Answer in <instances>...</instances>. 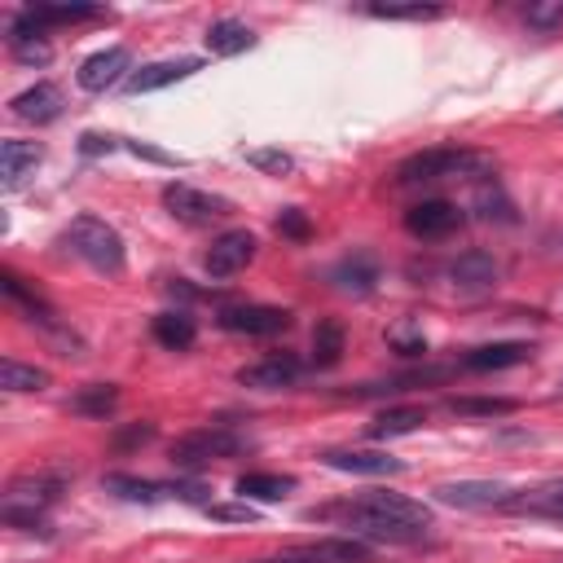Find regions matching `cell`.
Returning a JSON list of instances; mask_svg holds the SVG:
<instances>
[{
    "mask_svg": "<svg viewBox=\"0 0 563 563\" xmlns=\"http://www.w3.org/2000/svg\"><path fill=\"white\" fill-rule=\"evenodd\" d=\"M457 224H462V211L449 198H422L405 211V229L413 238H449Z\"/></svg>",
    "mask_w": 563,
    "mask_h": 563,
    "instance_id": "cell-10",
    "label": "cell"
},
{
    "mask_svg": "<svg viewBox=\"0 0 563 563\" xmlns=\"http://www.w3.org/2000/svg\"><path fill=\"white\" fill-rule=\"evenodd\" d=\"M242 449H246V440L233 435L229 427H198V431L172 440L167 457H172L176 466H202V462H216V457H233V453H242Z\"/></svg>",
    "mask_w": 563,
    "mask_h": 563,
    "instance_id": "cell-4",
    "label": "cell"
},
{
    "mask_svg": "<svg viewBox=\"0 0 563 563\" xmlns=\"http://www.w3.org/2000/svg\"><path fill=\"white\" fill-rule=\"evenodd\" d=\"M321 462L334 471H347V475H396L400 471V457H391L383 449H330Z\"/></svg>",
    "mask_w": 563,
    "mask_h": 563,
    "instance_id": "cell-15",
    "label": "cell"
},
{
    "mask_svg": "<svg viewBox=\"0 0 563 563\" xmlns=\"http://www.w3.org/2000/svg\"><path fill=\"white\" fill-rule=\"evenodd\" d=\"M220 325L233 330V334H282L290 325V312L286 308H273V303H233V308H220Z\"/></svg>",
    "mask_w": 563,
    "mask_h": 563,
    "instance_id": "cell-7",
    "label": "cell"
},
{
    "mask_svg": "<svg viewBox=\"0 0 563 563\" xmlns=\"http://www.w3.org/2000/svg\"><path fill=\"white\" fill-rule=\"evenodd\" d=\"M475 167H488L484 154H471V150H453V145H435V150H422V154H409L400 167H396V185H418V180H444V176H466Z\"/></svg>",
    "mask_w": 563,
    "mask_h": 563,
    "instance_id": "cell-3",
    "label": "cell"
},
{
    "mask_svg": "<svg viewBox=\"0 0 563 563\" xmlns=\"http://www.w3.org/2000/svg\"><path fill=\"white\" fill-rule=\"evenodd\" d=\"M268 563H277V559H268Z\"/></svg>",
    "mask_w": 563,
    "mask_h": 563,
    "instance_id": "cell-43",
    "label": "cell"
},
{
    "mask_svg": "<svg viewBox=\"0 0 563 563\" xmlns=\"http://www.w3.org/2000/svg\"><path fill=\"white\" fill-rule=\"evenodd\" d=\"M339 356H343V325L334 317H325L312 330V361L325 369V365H339Z\"/></svg>",
    "mask_w": 563,
    "mask_h": 563,
    "instance_id": "cell-29",
    "label": "cell"
},
{
    "mask_svg": "<svg viewBox=\"0 0 563 563\" xmlns=\"http://www.w3.org/2000/svg\"><path fill=\"white\" fill-rule=\"evenodd\" d=\"M255 260V233H246V229H229V233H220L216 242H211V251H207V273L211 277H233L238 268H246Z\"/></svg>",
    "mask_w": 563,
    "mask_h": 563,
    "instance_id": "cell-11",
    "label": "cell"
},
{
    "mask_svg": "<svg viewBox=\"0 0 563 563\" xmlns=\"http://www.w3.org/2000/svg\"><path fill=\"white\" fill-rule=\"evenodd\" d=\"M290 488H295V475H273V471L238 475V493L251 497V501H282Z\"/></svg>",
    "mask_w": 563,
    "mask_h": 563,
    "instance_id": "cell-24",
    "label": "cell"
},
{
    "mask_svg": "<svg viewBox=\"0 0 563 563\" xmlns=\"http://www.w3.org/2000/svg\"><path fill=\"white\" fill-rule=\"evenodd\" d=\"M66 242H70V251H75L84 264H92L97 273H106V277H119V273H123V238H119L106 220H97V216H75L70 229H66Z\"/></svg>",
    "mask_w": 563,
    "mask_h": 563,
    "instance_id": "cell-2",
    "label": "cell"
},
{
    "mask_svg": "<svg viewBox=\"0 0 563 563\" xmlns=\"http://www.w3.org/2000/svg\"><path fill=\"white\" fill-rule=\"evenodd\" d=\"M277 233H282V238H295V242H303V238L312 233V224H308V216H303L299 207H286V211L277 216Z\"/></svg>",
    "mask_w": 563,
    "mask_h": 563,
    "instance_id": "cell-35",
    "label": "cell"
},
{
    "mask_svg": "<svg viewBox=\"0 0 563 563\" xmlns=\"http://www.w3.org/2000/svg\"><path fill=\"white\" fill-rule=\"evenodd\" d=\"M128 66H132V53L114 44V48H101V53L84 57L75 79H79V88H84V92H106L110 84H119V79H123V70H128Z\"/></svg>",
    "mask_w": 563,
    "mask_h": 563,
    "instance_id": "cell-12",
    "label": "cell"
},
{
    "mask_svg": "<svg viewBox=\"0 0 563 563\" xmlns=\"http://www.w3.org/2000/svg\"><path fill=\"white\" fill-rule=\"evenodd\" d=\"M150 440H154V427L150 422H132V427H123L114 435V449H136V444H150Z\"/></svg>",
    "mask_w": 563,
    "mask_h": 563,
    "instance_id": "cell-37",
    "label": "cell"
},
{
    "mask_svg": "<svg viewBox=\"0 0 563 563\" xmlns=\"http://www.w3.org/2000/svg\"><path fill=\"white\" fill-rule=\"evenodd\" d=\"M207 515L211 519H224V523H255V510L251 506H211L207 501Z\"/></svg>",
    "mask_w": 563,
    "mask_h": 563,
    "instance_id": "cell-38",
    "label": "cell"
},
{
    "mask_svg": "<svg viewBox=\"0 0 563 563\" xmlns=\"http://www.w3.org/2000/svg\"><path fill=\"white\" fill-rule=\"evenodd\" d=\"M528 356H532L528 343H484L462 356V369H510V365H523Z\"/></svg>",
    "mask_w": 563,
    "mask_h": 563,
    "instance_id": "cell-18",
    "label": "cell"
},
{
    "mask_svg": "<svg viewBox=\"0 0 563 563\" xmlns=\"http://www.w3.org/2000/svg\"><path fill=\"white\" fill-rule=\"evenodd\" d=\"M9 106H13V114L26 119V123H53V119L62 114V88H57V84H35V88L18 92Z\"/></svg>",
    "mask_w": 563,
    "mask_h": 563,
    "instance_id": "cell-16",
    "label": "cell"
},
{
    "mask_svg": "<svg viewBox=\"0 0 563 563\" xmlns=\"http://www.w3.org/2000/svg\"><path fill=\"white\" fill-rule=\"evenodd\" d=\"M66 488V475L57 471H35V475H18L9 488H4V506L0 510H31V515H44Z\"/></svg>",
    "mask_w": 563,
    "mask_h": 563,
    "instance_id": "cell-6",
    "label": "cell"
},
{
    "mask_svg": "<svg viewBox=\"0 0 563 563\" xmlns=\"http://www.w3.org/2000/svg\"><path fill=\"white\" fill-rule=\"evenodd\" d=\"M559 119H563V110H559Z\"/></svg>",
    "mask_w": 563,
    "mask_h": 563,
    "instance_id": "cell-42",
    "label": "cell"
},
{
    "mask_svg": "<svg viewBox=\"0 0 563 563\" xmlns=\"http://www.w3.org/2000/svg\"><path fill=\"white\" fill-rule=\"evenodd\" d=\"M515 510H528V515H550V519H563V484H550V488H532V493H515L510 501Z\"/></svg>",
    "mask_w": 563,
    "mask_h": 563,
    "instance_id": "cell-30",
    "label": "cell"
},
{
    "mask_svg": "<svg viewBox=\"0 0 563 563\" xmlns=\"http://www.w3.org/2000/svg\"><path fill=\"white\" fill-rule=\"evenodd\" d=\"M40 158H44V150L35 141H4L0 145V176H4V185H18L26 172H35Z\"/></svg>",
    "mask_w": 563,
    "mask_h": 563,
    "instance_id": "cell-21",
    "label": "cell"
},
{
    "mask_svg": "<svg viewBox=\"0 0 563 563\" xmlns=\"http://www.w3.org/2000/svg\"><path fill=\"white\" fill-rule=\"evenodd\" d=\"M246 163L260 167V172H268V176H286L295 167V158L286 150H246Z\"/></svg>",
    "mask_w": 563,
    "mask_h": 563,
    "instance_id": "cell-33",
    "label": "cell"
},
{
    "mask_svg": "<svg viewBox=\"0 0 563 563\" xmlns=\"http://www.w3.org/2000/svg\"><path fill=\"white\" fill-rule=\"evenodd\" d=\"M194 70H202V62H198V57H172V62H150V66L132 70V75L123 79V88H128V92H154V88H167V84H176V79H189Z\"/></svg>",
    "mask_w": 563,
    "mask_h": 563,
    "instance_id": "cell-14",
    "label": "cell"
},
{
    "mask_svg": "<svg viewBox=\"0 0 563 563\" xmlns=\"http://www.w3.org/2000/svg\"><path fill=\"white\" fill-rule=\"evenodd\" d=\"M308 519H334L339 528H352L365 537H387V541H418L431 528V510L405 493H391V488H369V493H356L347 501L308 510Z\"/></svg>",
    "mask_w": 563,
    "mask_h": 563,
    "instance_id": "cell-1",
    "label": "cell"
},
{
    "mask_svg": "<svg viewBox=\"0 0 563 563\" xmlns=\"http://www.w3.org/2000/svg\"><path fill=\"white\" fill-rule=\"evenodd\" d=\"M374 18H387V22H422V18H440V4H369Z\"/></svg>",
    "mask_w": 563,
    "mask_h": 563,
    "instance_id": "cell-31",
    "label": "cell"
},
{
    "mask_svg": "<svg viewBox=\"0 0 563 563\" xmlns=\"http://www.w3.org/2000/svg\"><path fill=\"white\" fill-rule=\"evenodd\" d=\"M79 150H84V154H110V150H114V136H101V132H84V136H79Z\"/></svg>",
    "mask_w": 563,
    "mask_h": 563,
    "instance_id": "cell-39",
    "label": "cell"
},
{
    "mask_svg": "<svg viewBox=\"0 0 563 563\" xmlns=\"http://www.w3.org/2000/svg\"><path fill=\"white\" fill-rule=\"evenodd\" d=\"M365 559H369V545L356 537H321L277 554V563H365Z\"/></svg>",
    "mask_w": 563,
    "mask_h": 563,
    "instance_id": "cell-8",
    "label": "cell"
},
{
    "mask_svg": "<svg viewBox=\"0 0 563 563\" xmlns=\"http://www.w3.org/2000/svg\"><path fill=\"white\" fill-rule=\"evenodd\" d=\"M128 150H132L136 158H150V163H176L167 150H154V145H145V141H128Z\"/></svg>",
    "mask_w": 563,
    "mask_h": 563,
    "instance_id": "cell-41",
    "label": "cell"
},
{
    "mask_svg": "<svg viewBox=\"0 0 563 563\" xmlns=\"http://www.w3.org/2000/svg\"><path fill=\"white\" fill-rule=\"evenodd\" d=\"M449 277L453 286L462 290H488L497 282V260L488 251H462L453 264H449Z\"/></svg>",
    "mask_w": 563,
    "mask_h": 563,
    "instance_id": "cell-17",
    "label": "cell"
},
{
    "mask_svg": "<svg viewBox=\"0 0 563 563\" xmlns=\"http://www.w3.org/2000/svg\"><path fill=\"white\" fill-rule=\"evenodd\" d=\"M391 343L405 352V356H413V352H427V343H422V334H409V330H391Z\"/></svg>",
    "mask_w": 563,
    "mask_h": 563,
    "instance_id": "cell-40",
    "label": "cell"
},
{
    "mask_svg": "<svg viewBox=\"0 0 563 563\" xmlns=\"http://www.w3.org/2000/svg\"><path fill=\"white\" fill-rule=\"evenodd\" d=\"M523 18L537 31H554V26H563V0H537V4L523 9Z\"/></svg>",
    "mask_w": 563,
    "mask_h": 563,
    "instance_id": "cell-32",
    "label": "cell"
},
{
    "mask_svg": "<svg viewBox=\"0 0 563 563\" xmlns=\"http://www.w3.org/2000/svg\"><path fill=\"white\" fill-rule=\"evenodd\" d=\"M251 44H255V35H251V26H246V22H238V18H220V22H211V26H207V48H211L216 57L246 53Z\"/></svg>",
    "mask_w": 563,
    "mask_h": 563,
    "instance_id": "cell-20",
    "label": "cell"
},
{
    "mask_svg": "<svg viewBox=\"0 0 563 563\" xmlns=\"http://www.w3.org/2000/svg\"><path fill=\"white\" fill-rule=\"evenodd\" d=\"M0 387L4 391H40V387H48V369L22 365L18 356H4L0 361Z\"/></svg>",
    "mask_w": 563,
    "mask_h": 563,
    "instance_id": "cell-27",
    "label": "cell"
},
{
    "mask_svg": "<svg viewBox=\"0 0 563 563\" xmlns=\"http://www.w3.org/2000/svg\"><path fill=\"white\" fill-rule=\"evenodd\" d=\"M114 405H119V387L114 383H88V387H79L70 396V409L84 413V418H106Z\"/></svg>",
    "mask_w": 563,
    "mask_h": 563,
    "instance_id": "cell-25",
    "label": "cell"
},
{
    "mask_svg": "<svg viewBox=\"0 0 563 563\" xmlns=\"http://www.w3.org/2000/svg\"><path fill=\"white\" fill-rule=\"evenodd\" d=\"M13 44V57L18 62H26V66H44L48 57H53V48L40 40V35H26V40H9Z\"/></svg>",
    "mask_w": 563,
    "mask_h": 563,
    "instance_id": "cell-34",
    "label": "cell"
},
{
    "mask_svg": "<svg viewBox=\"0 0 563 563\" xmlns=\"http://www.w3.org/2000/svg\"><path fill=\"white\" fill-rule=\"evenodd\" d=\"M435 497L449 501V506L484 510V506H510L515 501V488L501 484V479H457V484H440Z\"/></svg>",
    "mask_w": 563,
    "mask_h": 563,
    "instance_id": "cell-9",
    "label": "cell"
},
{
    "mask_svg": "<svg viewBox=\"0 0 563 563\" xmlns=\"http://www.w3.org/2000/svg\"><path fill=\"white\" fill-rule=\"evenodd\" d=\"M194 317H185V312H158L154 317V339L163 343V347H172V352H180V347H189L194 343Z\"/></svg>",
    "mask_w": 563,
    "mask_h": 563,
    "instance_id": "cell-28",
    "label": "cell"
},
{
    "mask_svg": "<svg viewBox=\"0 0 563 563\" xmlns=\"http://www.w3.org/2000/svg\"><path fill=\"white\" fill-rule=\"evenodd\" d=\"M106 488L123 501H163L172 497V484H154V479H136V475H106Z\"/></svg>",
    "mask_w": 563,
    "mask_h": 563,
    "instance_id": "cell-26",
    "label": "cell"
},
{
    "mask_svg": "<svg viewBox=\"0 0 563 563\" xmlns=\"http://www.w3.org/2000/svg\"><path fill=\"white\" fill-rule=\"evenodd\" d=\"M475 207H479L484 220H493V216H497V220H515V216H510V202H506L501 194H488V189H484V194L475 198Z\"/></svg>",
    "mask_w": 563,
    "mask_h": 563,
    "instance_id": "cell-36",
    "label": "cell"
},
{
    "mask_svg": "<svg viewBox=\"0 0 563 563\" xmlns=\"http://www.w3.org/2000/svg\"><path fill=\"white\" fill-rule=\"evenodd\" d=\"M427 422V409L422 405H400V409H383L374 422H369V435L374 440H391V435H409Z\"/></svg>",
    "mask_w": 563,
    "mask_h": 563,
    "instance_id": "cell-22",
    "label": "cell"
},
{
    "mask_svg": "<svg viewBox=\"0 0 563 563\" xmlns=\"http://www.w3.org/2000/svg\"><path fill=\"white\" fill-rule=\"evenodd\" d=\"M444 409H449L453 418H506V413H515L519 405L506 400V396H449Z\"/></svg>",
    "mask_w": 563,
    "mask_h": 563,
    "instance_id": "cell-23",
    "label": "cell"
},
{
    "mask_svg": "<svg viewBox=\"0 0 563 563\" xmlns=\"http://www.w3.org/2000/svg\"><path fill=\"white\" fill-rule=\"evenodd\" d=\"M299 356H290V352H277V356H264V361H255V365H242L238 369V383L242 387H260V391H273V387H290L295 378H299Z\"/></svg>",
    "mask_w": 563,
    "mask_h": 563,
    "instance_id": "cell-13",
    "label": "cell"
},
{
    "mask_svg": "<svg viewBox=\"0 0 563 563\" xmlns=\"http://www.w3.org/2000/svg\"><path fill=\"white\" fill-rule=\"evenodd\" d=\"M330 282H334V290L365 295V290H374V282H378V264H374L369 255H347V260H339V264L330 268Z\"/></svg>",
    "mask_w": 563,
    "mask_h": 563,
    "instance_id": "cell-19",
    "label": "cell"
},
{
    "mask_svg": "<svg viewBox=\"0 0 563 563\" xmlns=\"http://www.w3.org/2000/svg\"><path fill=\"white\" fill-rule=\"evenodd\" d=\"M163 207H167L180 224H194V229H202V224H211V220H224V216L233 211L229 198L207 194V189H194V185H185V180H172V185L163 189Z\"/></svg>",
    "mask_w": 563,
    "mask_h": 563,
    "instance_id": "cell-5",
    "label": "cell"
}]
</instances>
